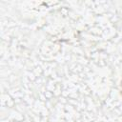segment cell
Returning a JSON list of instances; mask_svg holds the SVG:
<instances>
[{
  "instance_id": "cell-1",
  "label": "cell",
  "mask_w": 122,
  "mask_h": 122,
  "mask_svg": "<svg viewBox=\"0 0 122 122\" xmlns=\"http://www.w3.org/2000/svg\"><path fill=\"white\" fill-rule=\"evenodd\" d=\"M120 93H121V95H122V79H121V81H120Z\"/></svg>"
}]
</instances>
